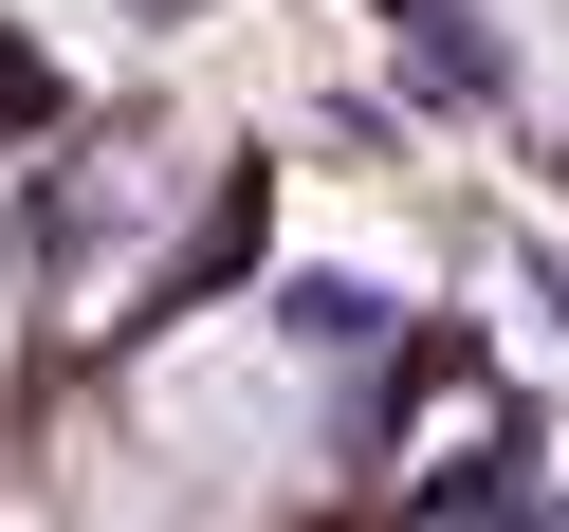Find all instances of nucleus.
<instances>
[{
    "label": "nucleus",
    "instance_id": "7ed1b4c3",
    "mask_svg": "<svg viewBox=\"0 0 569 532\" xmlns=\"http://www.w3.org/2000/svg\"><path fill=\"white\" fill-rule=\"evenodd\" d=\"M312 148L331 165H405V111H386V92H312Z\"/></svg>",
    "mask_w": 569,
    "mask_h": 532
},
{
    "label": "nucleus",
    "instance_id": "f03ea898",
    "mask_svg": "<svg viewBox=\"0 0 569 532\" xmlns=\"http://www.w3.org/2000/svg\"><path fill=\"white\" fill-rule=\"evenodd\" d=\"M56 129H74V74H56V56L0 19V148H56Z\"/></svg>",
    "mask_w": 569,
    "mask_h": 532
},
{
    "label": "nucleus",
    "instance_id": "f257e3e1",
    "mask_svg": "<svg viewBox=\"0 0 569 532\" xmlns=\"http://www.w3.org/2000/svg\"><path fill=\"white\" fill-rule=\"evenodd\" d=\"M368 19H386V56H405L422 111H515V38H496L478 0H368Z\"/></svg>",
    "mask_w": 569,
    "mask_h": 532
},
{
    "label": "nucleus",
    "instance_id": "20e7f679",
    "mask_svg": "<svg viewBox=\"0 0 569 532\" xmlns=\"http://www.w3.org/2000/svg\"><path fill=\"white\" fill-rule=\"evenodd\" d=\"M111 19H148V38H184V19H202V0H111Z\"/></svg>",
    "mask_w": 569,
    "mask_h": 532
}]
</instances>
